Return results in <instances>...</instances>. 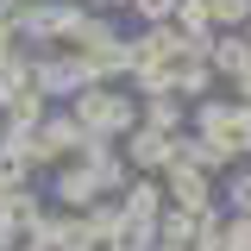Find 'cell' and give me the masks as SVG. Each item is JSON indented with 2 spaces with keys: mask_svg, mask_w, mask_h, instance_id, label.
<instances>
[{
  "mask_svg": "<svg viewBox=\"0 0 251 251\" xmlns=\"http://www.w3.org/2000/svg\"><path fill=\"white\" fill-rule=\"evenodd\" d=\"M75 120L107 138V132H126V126H132V100H120V94H82Z\"/></svg>",
  "mask_w": 251,
  "mask_h": 251,
  "instance_id": "obj_1",
  "label": "cell"
},
{
  "mask_svg": "<svg viewBox=\"0 0 251 251\" xmlns=\"http://www.w3.org/2000/svg\"><path fill=\"white\" fill-rule=\"evenodd\" d=\"M176 170H170V195L182 201V207H207V195H214V182H207V170L195 163V157H170Z\"/></svg>",
  "mask_w": 251,
  "mask_h": 251,
  "instance_id": "obj_2",
  "label": "cell"
},
{
  "mask_svg": "<svg viewBox=\"0 0 251 251\" xmlns=\"http://www.w3.org/2000/svg\"><path fill=\"white\" fill-rule=\"evenodd\" d=\"M82 82H94V63H44L38 69V88L44 94H75Z\"/></svg>",
  "mask_w": 251,
  "mask_h": 251,
  "instance_id": "obj_3",
  "label": "cell"
},
{
  "mask_svg": "<svg viewBox=\"0 0 251 251\" xmlns=\"http://www.w3.org/2000/svg\"><path fill=\"white\" fill-rule=\"evenodd\" d=\"M195 120H201V132H207V138H226V145L239 151V120H245L239 107H220V100H207V107H201Z\"/></svg>",
  "mask_w": 251,
  "mask_h": 251,
  "instance_id": "obj_4",
  "label": "cell"
},
{
  "mask_svg": "<svg viewBox=\"0 0 251 251\" xmlns=\"http://www.w3.org/2000/svg\"><path fill=\"white\" fill-rule=\"evenodd\" d=\"M176 157V138H163V126H151V132H132V163H170Z\"/></svg>",
  "mask_w": 251,
  "mask_h": 251,
  "instance_id": "obj_5",
  "label": "cell"
},
{
  "mask_svg": "<svg viewBox=\"0 0 251 251\" xmlns=\"http://www.w3.org/2000/svg\"><path fill=\"white\" fill-rule=\"evenodd\" d=\"M214 69L239 82V75L251 69V38H220V44H214Z\"/></svg>",
  "mask_w": 251,
  "mask_h": 251,
  "instance_id": "obj_6",
  "label": "cell"
},
{
  "mask_svg": "<svg viewBox=\"0 0 251 251\" xmlns=\"http://www.w3.org/2000/svg\"><path fill=\"white\" fill-rule=\"evenodd\" d=\"M57 195L82 207V201H94V195H100V176H94V170H69V176L57 182Z\"/></svg>",
  "mask_w": 251,
  "mask_h": 251,
  "instance_id": "obj_7",
  "label": "cell"
},
{
  "mask_svg": "<svg viewBox=\"0 0 251 251\" xmlns=\"http://www.w3.org/2000/svg\"><path fill=\"white\" fill-rule=\"evenodd\" d=\"M88 226H94V239L107 245V239H113V232H120V226H126V214H120V207H107V201H100V207H94V214H88Z\"/></svg>",
  "mask_w": 251,
  "mask_h": 251,
  "instance_id": "obj_8",
  "label": "cell"
},
{
  "mask_svg": "<svg viewBox=\"0 0 251 251\" xmlns=\"http://www.w3.org/2000/svg\"><path fill=\"white\" fill-rule=\"evenodd\" d=\"M126 214H132V220H151V226H157V188H151V182H138V188H132V201H126Z\"/></svg>",
  "mask_w": 251,
  "mask_h": 251,
  "instance_id": "obj_9",
  "label": "cell"
},
{
  "mask_svg": "<svg viewBox=\"0 0 251 251\" xmlns=\"http://www.w3.org/2000/svg\"><path fill=\"white\" fill-rule=\"evenodd\" d=\"M214 6V25H245L251 19V0H207Z\"/></svg>",
  "mask_w": 251,
  "mask_h": 251,
  "instance_id": "obj_10",
  "label": "cell"
},
{
  "mask_svg": "<svg viewBox=\"0 0 251 251\" xmlns=\"http://www.w3.org/2000/svg\"><path fill=\"white\" fill-rule=\"evenodd\" d=\"M19 88H31V75H25V63H0V100H13Z\"/></svg>",
  "mask_w": 251,
  "mask_h": 251,
  "instance_id": "obj_11",
  "label": "cell"
},
{
  "mask_svg": "<svg viewBox=\"0 0 251 251\" xmlns=\"http://www.w3.org/2000/svg\"><path fill=\"white\" fill-rule=\"evenodd\" d=\"M176 120H182V113H176V100H163V94H157V100H151V126L176 132Z\"/></svg>",
  "mask_w": 251,
  "mask_h": 251,
  "instance_id": "obj_12",
  "label": "cell"
},
{
  "mask_svg": "<svg viewBox=\"0 0 251 251\" xmlns=\"http://www.w3.org/2000/svg\"><path fill=\"white\" fill-rule=\"evenodd\" d=\"M132 6H138V13H145V19H157V25H163V19H170V13H176V0H132Z\"/></svg>",
  "mask_w": 251,
  "mask_h": 251,
  "instance_id": "obj_13",
  "label": "cell"
},
{
  "mask_svg": "<svg viewBox=\"0 0 251 251\" xmlns=\"http://www.w3.org/2000/svg\"><path fill=\"white\" fill-rule=\"evenodd\" d=\"M232 207H239V214H251V176H239V182H232Z\"/></svg>",
  "mask_w": 251,
  "mask_h": 251,
  "instance_id": "obj_14",
  "label": "cell"
},
{
  "mask_svg": "<svg viewBox=\"0 0 251 251\" xmlns=\"http://www.w3.org/2000/svg\"><path fill=\"white\" fill-rule=\"evenodd\" d=\"M13 245V214H6V207H0V251Z\"/></svg>",
  "mask_w": 251,
  "mask_h": 251,
  "instance_id": "obj_15",
  "label": "cell"
},
{
  "mask_svg": "<svg viewBox=\"0 0 251 251\" xmlns=\"http://www.w3.org/2000/svg\"><path fill=\"white\" fill-rule=\"evenodd\" d=\"M239 151H251V113L239 120Z\"/></svg>",
  "mask_w": 251,
  "mask_h": 251,
  "instance_id": "obj_16",
  "label": "cell"
},
{
  "mask_svg": "<svg viewBox=\"0 0 251 251\" xmlns=\"http://www.w3.org/2000/svg\"><path fill=\"white\" fill-rule=\"evenodd\" d=\"M6 38H13V25H6V19H0V57H6Z\"/></svg>",
  "mask_w": 251,
  "mask_h": 251,
  "instance_id": "obj_17",
  "label": "cell"
},
{
  "mask_svg": "<svg viewBox=\"0 0 251 251\" xmlns=\"http://www.w3.org/2000/svg\"><path fill=\"white\" fill-rule=\"evenodd\" d=\"M239 88H245V100H251V69H245V75H239Z\"/></svg>",
  "mask_w": 251,
  "mask_h": 251,
  "instance_id": "obj_18",
  "label": "cell"
},
{
  "mask_svg": "<svg viewBox=\"0 0 251 251\" xmlns=\"http://www.w3.org/2000/svg\"><path fill=\"white\" fill-rule=\"evenodd\" d=\"M107 6H126V0H107Z\"/></svg>",
  "mask_w": 251,
  "mask_h": 251,
  "instance_id": "obj_19",
  "label": "cell"
},
{
  "mask_svg": "<svg viewBox=\"0 0 251 251\" xmlns=\"http://www.w3.org/2000/svg\"><path fill=\"white\" fill-rule=\"evenodd\" d=\"M245 38H251V25H245Z\"/></svg>",
  "mask_w": 251,
  "mask_h": 251,
  "instance_id": "obj_20",
  "label": "cell"
}]
</instances>
